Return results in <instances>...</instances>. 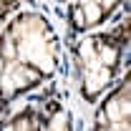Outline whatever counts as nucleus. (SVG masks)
Listing matches in <instances>:
<instances>
[]
</instances>
